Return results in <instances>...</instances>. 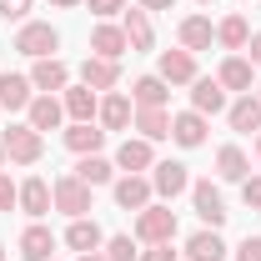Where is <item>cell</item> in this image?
Segmentation results:
<instances>
[{"label": "cell", "mask_w": 261, "mask_h": 261, "mask_svg": "<svg viewBox=\"0 0 261 261\" xmlns=\"http://www.w3.org/2000/svg\"><path fill=\"white\" fill-rule=\"evenodd\" d=\"M136 241L141 246H161V241H176V211L151 201L146 211H136Z\"/></svg>", "instance_id": "obj_1"}, {"label": "cell", "mask_w": 261, "mask_h": 261, "mask_svg": "<svg viewBox=\"0 0 261 261\" xmlns=\"http://www.w3.org/2000/svg\"><path fill=\"white\" fill-rule=\"evenodd\" d=\"M0 146H5V161H15V166H35L45 156V136H40L31 121H25V126H10L0 136Z\"/></svg>", "instance_id": "obj_2"}, {"label": "cell", "mask_w": 261, "mask_h": 261, "mask_svg": "<svg viewBox=\"0 0 261 261\" xmlns=\"http://www.w3.org/2000/svg\"><path fill=\"white\" fill-rule=\"evenodd\" d=\"M56 45H61V31H56L50 20H25V25L15 31V50H20V56H31V61L56 56Z\"/></svg>", "instance_id": "obj_3"}, {"label": "cell", "mask_w": 261, "mask_h": 261, "mask_svg": "<svg viewBox=\"0 0 261 261\" xmlns=\"http://www.w3.org/2000/svg\"><path fill=\"white\" fill-rule=\"evenodd\" d=\"M50 196H56V211H65L70 221L75 216H91V186L70 171V176H56L50 181Z\"/></svg>", "instance_id": "obj_4"}, {"label": "cell", "mask_w": 261, "mask_h": 261, "mask_svg": "<svg viewBox=\"0 0 261 261\" xmlns=\"http://www.w3.org/2000/svg\"><path fill=\"white\" fill-rule=\"evenodd\" d=\"M191 206H196V216H201L211 231H221V226H226V216H231V211H226V196H221L216 181H191Z\"/></svg>", "instance_id": "obj_5"}, {"label": "cell", "mask_w": 261, "mask_h": 261, "mask_svg": "<svg viewBox=\"0 0 261 261\" xmlns=\"http://www.w3.org/2000/svg\"><path fill=\"white\" fill-rule=\"evenodd\" d=\"M151 191L161 196V201H176L181 191H191L186 166H181V161H156V166H151Z\"/></svg>", "instance_id": "obj_6"}, {"label": "cell", "mask_w": 261, "mask_h": 261, "mask_svg": "<svg viewBox=\"0 0 261 261\" xmlns=\"http://www.w3.org/2000/svg\"><path fill=\"white\" fill-rule=\"evenodd\" d=\"M156 166V151H151V141H141V136H126L121 146H116V171H126V176H141V171H151Z\"/></svg>", "instance_id": "obj_7"}, {"label": "cell", "mask_w": 261, "mask_h": 261, "mask_svg": "<svg viewBox=\"0 0 261 261\" xmlns=\"http://www.w3.org/2000/svg\"><path fill=\"white\" fill-rule=\"evenodd\" d=\"M191 111H201V116H221V111H226V86H221L216 75H196V81H191Z\"/></svg>", "instance_id": "obj_8"}, {"label": "cell", "mask_w": 261, "mask_h": 261, "mask_svg": "<svg viewBox=\"0 0 261 261\" xmlns=\"http://www.w3.org/2000/svg\"><path fill=\"white\" fill-rule=\"evenodd\" d=\"M81 86H91V91H116V86H121V61L86 56V61H81Z\"/></svg>", "instance_id": "obj_9"}, {"label": "cell", "mask_w": 261, "mask_h": 261, "mask_svg": "<svg viewBox=\"0 0 261 261\" xmlns=\"http://www.w3.org/2000/svg\"><path fill=\"white\" fill-rule=\"evenodd\" d=\"M31 86L40 91V96H56V91H65V86H70V65L56 61V56L35 61V65H31Z\"/></svg>", "instance_id": "obj_10"}, {"label": "cell", "mask_w": 261, "mask_h": 261, "mask_svg": "<svg viewBox=\"0 0 261 261\" xmlns=\"http://www.w3.org/2000/svg\"><path fill=\"white\" fill-rule=\"evenodd\" d=\"M96 121H100V130H126L130 121H136V100L121 96V91H106V100H100V111H96Z\"/></svg>", "instance_id": "obj_11"}, {"label": "cell", "mask_w": 261, "mask_h": 261, "mask_svg": "<svg viewBox=\"0 0 261 261\" xmlns=\"http://www.w3.org/2000/svg\"><path fill=\"white\" fill-rule=\"evenodd\" d=\"M156 75H161L166 86H191V81H196V56H191V50H161Z\"/></svg>", "instance_id": "obj_12"}, {"label": "cell", "mask_w": 261, "mask_h": 261, "mask_svg": "<svg viewBox=\"0 0 261 261\" xmlns=\"http://www.w3.org/2000/svg\"><path fill=\"white\" fill-rule=\"evenodd\" d=\"M216 81L226 91H236V96H246V91H256V65L246 61V56H226L221 70H216Z\"/></svg>", "instance_id": "obj_13"}, {"label": "cell", "mask_w": 261, "mask_h": 261, "mask_svg": "<svg viewBox=\"0 0 261 261\" xmlns=\"http://www.w3.org/2000/svg\"><path fill=\"white\" fill-rule=\"evenodd\" d=\"M116 186V206L121 211H146L151 206V176H121V181H111Z\"/></svg>", "instance_id": "obj_14"}, {"label": "cell", "mask_w": 261, "mask_h": 261, "mask_svg": "<svg viewBox=\"0 0 261 261\" xmlns=\"http://www.w3.org/2000/svg\"><path fill=\"white\" fill-rule=\"evenodd\" d=\"M226 121H231V130H241V136H251V130H261V96H256V91L236 96V100L226 106Z\"/></svg>", "instance_id": "obj_15"}, {"label": "cell", "mask_w": 261, "mask_h": 261, "mask_svg": "<svg viewBox=\"0 0 261 261\" xmlns=\"http://www.w3.org/2000/svg\"><path fill=\"white\" fill-rule=\"evenodd\" d=\"M171 141L186 146V151L206 146V116H201V111H181V116H171Z\"/></svg>", "instance_id": "obj_16"}, {"label": "cell", "mask_w": 261, "mask_h": 261, "mask_svg": "<svg viewBox=\"0 0 261 261\" xmlns=\"http://www.w3.org/2000/svg\"><path fill=\"white\" fill-rule=\"evenodd\" d=\"M31 221H40L50 206H56V196H50V181H40V176H31V181H20V201H15Z\"/></svg>", "instance_id": "obj_17"}, {"label": "cell", "mask_w": 261, "mask_h": 261, "mask_svg": "<svg viewBox=\"0 0 261 261\" xmlns=\"http://www.w3.org/2000/svg\"><path fill=\"white\" fill-rule=\"evenodd\" d=\"M25 121H31L40 136L45 130H61V121H65V106H61V96H35L31 106H25Z\"/></svg>", "instance_id": "obj_18"}, {"label": "cell", "mask_w": 261, "mask_h": 261, "mask_svg": "<svg viewBox=\"0 0 261 261\" xmlns=\"http://www.w3.org/2000/svg\"><path fill=\"white\" fill-rule=\"evenodd\" d=\"M20 256L25 261H56V236H50V226L31 221V226L20 231Z\"/></svg>", "instance_id": "obj_19"}, {"label": "cell", "mask_w": 261, "mask_h": 261, "mask_svg": "<svg viewBox=\"0 0 261 261\" xmlns=\"http://www.w3.org/2000/svg\"><path fill=\"white\" fill-rule=\"evenodd\" d=\"M31 100H35L31 75H15V70H5V75H0V111H25Z\"/></svg>", "instance_id": "obj_20"}, {"label": "cell", "mask_w": 261, "mask_h": 261, "mask_svg": "<svg viewBox=\"0 0 261 261\" xmlns=\"http://www.w3.org/2000/svg\"><path fill=\"white\" fill-rule=\"evenodd\" d=\"M65 146H70L75 156H100V146H106V130H100L96 121H70V130H65Z\"/></svg>", "instance_id": "obj_21"}, {"label": "cell", "mask_w": 261, "mask_h": 261, "mask_svg": "<svg viewBox=\"0 0 261 261\" xmlns=\"http://www.w3.org/2000/svg\"><path fill=\"white\" fill-rule=\"evenodd\" d=\"M61 106H65V116H70V121H96L100 96L91 91V86H65V91H61Z\"/></svg>", "instance_id": "obj_22"}, {"label": "cell", "mask_w": 261, "mask_h": 261, "mask_svg": "<svg viewBox=\"0 0 261 261\" xmlns=\"http://www.w3.org/2000/svg\"><path fill=\"white\" fill-rule=\"evenodd\" d=\"M65 246H70V251H81V256H86V251H100V246H106V231H100L91 216H75L70 231H65Z\"/></svg>", "instance_id": "obj_23"}, {"label": "cell", "mask_w": 261, "mask_h": 261, "mask_svg": "<svg viewBox=\"0 0 261 261\" xmlns=\"http://www.w3.org/2000/svg\"><path fill=\"white\" fill-rule=\"evenodd\" d=\"M130 45H126V31L121 25H106L100 20L96 31H91V56H106V61H121Z\"/></svg>", "instance_id": "obj_24"}, {"label": "cell", "mask_w": 261, "mask_h": 261, "mask_svg": "<svg viewBox=\"0 0 261 261\" xmlns=\"http://www.w3.org/2000/svg\"><path fill=\"white\" fill-rule=\"evenodd\" d=\"M136 130H141V141H166L171 136V111L166 106H136Z\"/></svg>", "instance_id": "obj_25"}, {"label": "cell", "mask_w": 261, "mask_h": 261, "mask_svg": "<svg viewBox=\"0 0 261 261\" xmlns=\"http://www.w3.org/2000/svg\"><path fill=\"white\" fill-rule=\"evenodd\" d=\"M121 31H126V45H130V50H151V45H156V31H151V15H146L141 5H136V10H126Z\"/></svg>", "instance_id": "obj_26"}, {"label": "cell", "mask_w": 261, "mask_h": 261, "mask_svg": "<svg viewBox=\"0 0 261 261\" xmlns=\"http://www.w3.org/2000/svg\"><path fill=\"white\" fill-rule=\"evenodd\" d=\"M211 40H216V25L206 20V15H186L181 20V50H211Z\"/></svg>", "instance_id": "obj_27"}, {"label": "cell", "mask_w": 261, "mask_h": 261, "mask_svg": "<svg viewBox=\"0 0 261 261\" xmlns=\"http://www.w3.org/2000/svg\"><path fill=\"white\" fill-rule=\"evenodd\" d=\"M221 256H226V241L211 226H201L191 241H186V261H221Z\"/></svg>", "instance_id": "obj_28"}, {"label": "cell", "mask_w": 261, "mask_h": 261, "mask_svg": "<svg viewBox=\"0 0 261 261\" xmlns=\"http://www.w3.org/2000/svg\"><path fill=\"white\" fill-rule=\"evenodd\" d=\"M216 176H221V181H246V176H251L246 151H241V146H221V151H216Z\"/></svg>", "instance_id": "obj_29"}, {"label": "cell", "mask_w": 261, "mask_h": 261, "mask_svg": "<svg viewBox=\"0 0 261 261\" xmlns=\"http://www.w3.org/2000/svg\"><path fill=\"white\" fill-rule=\"evenodd\" d=\"M75 176H81L91 191H96V186H111V181H116V161H106V156H81Z\"/></svg>", "instance_id": "obj_30"}, {"label": "cell", "mask_w": 261, "mask_h": 261, "mask_svg": "<svg viewBox=\"0 0 261 261\" xmlns=\"http://www.w3.org/2000/svg\"><path fill=\"white\" fill-rule=\"evenodd\" d=\"M130 100H136V106H166V100H171V86H166L161 75H141V81L130 86Z\"/></svg>", "instance_id": "obj_31"}, {"label": "cell", "mask_w": 261, "mask_h": 261, "mask_svg": "<svg viewBox=\"0 0 261 261\" xmlns=\"http://www.w3.org/2000/svg\"><path fill=\"white\" fill-rule=\"evenodd\" d=\"M246 40H251L246 15H226V20L216 25V45H226V50H246Z\"/></svg>", "instance_id": "obj_32"}, {"label": "cell", "mask_w": 261, "mask_h": 261, "mask_svg": "<svg viewBox=\"0 0 261 261\" xmlns=\"http://www.w3.org/2000/svg\"><path fill=\"white\" fill-rule=\"evenodd\" d=\"M136 236H106V261H136Z\"/></svg>", "instance_id": "obj_33"}, {"label": "cell", "mask_w": 261, "mask_h": 261, "mask_svg": "<svg viewBox=\"0 0 261 261\" xmlns=\"http://www.w3.org/2000/svg\"><path fill=\"white\" fill-rule=\"evenodd\" d=\"M25 15H31V0H0V20H5V25H10V20L25 25Z\"/></svg>", "instance_id": "obj_34"}, {"label": "cell", "mask_w": 261, "mask_h": 261, "mask_svg": "<svg viewBox=\"0 0 261 261\" xmlns=\"http://www.w3.org/2000/svg\"><path fill=\"white\" fill-rule=\"evenodd\" d=\"M241 201H246L251 211H261V176H246V181H241Z\"/></svg>", "instance_id": "obj_35"}, {"label": "cell", "mask_w": 261, "mask_h": 261, "mask_svg": "<svg viewBox=\"0 0 261 261\" xmlns=\"http://www.w3.org/2000/svg\"><path fill=\"white\" fill-rule=\"evenodd\" d=\"M15 201H20V186H15V181H10V176L0 171V211H10Z\"/></svg>", "instance_id": "obj_36"}, {"label": "cell", "mask_w": 261, "mask_h": 261, "mask_svg": "<svg viewBox=\"0 0 261 261\" xmlns=\"http://www.w3.org/2000/svg\"><path fill=\"white\" fill-rule=\"evenodd\" d=\"M236 261H261V236H241V246H236Z\"/></svg>", "instance_id": "obj_37"}, {"label": "cell", "mask_w": 261, "mask_h": 261, "mask_svg": "<svg viewBox=\"0 0 261 261\" xmlns=\"http://www.w3.org/2000/svg\"><path fill=\"white\" fill-rule=\"evenodd\" d=\"M86 5L96 10L100 20H106V15H126V0H86Z\"/></svg>", "instance_id": "obj_38"}, {"label": "cell", "mask_w": 261, "mask_h": 261, "mask_svg": "<svg viewBox=\"0 0 261 261\" xmlns=\"http://www.w3.org/2000/svg\"><path fill=\"white\" fill-rule=\"evenodd\" d=\"M136 261H176V251H171V241H161V246H146Z\"/></svg>", "instance_id": "obj_39"}, {"label": "cell", "mask_w": 261, "mask_h": 261, "mask_svg": "<svg viewBox=\"0 0 261 261\" xmlns=\"http://www.w3.org/2000/svg\"><path fill=\"white\" fill-rule=\"evenodd\" d=\"M246 50H251V56H246V61H251V65H256V70H261V31L251 35V40H246Z\"/></svg>", "instance_id": "obj_40"}, {"label": "cell", "mask_w": 261, "mask_h": 261, "mask_svg": "<svg viewBox=\"0 0 261 261\" xmlns=\"http://www.w3.org/2000/svg\"><path fill=\"white\" fill-rule=\"evenodd\" d=\"M136 5H141V10H171L176 0H136Z\"/></svg>", "instance_id": "obj_41"}, {"label": "cell", "mask_w": 261, "mask_h": 261, "mask_svg": "<svg viewBox=\"0 0 261 261\" xmlns=\"http://www.w3.org/2000/svg\"><path fill=\"white\" fill-rule=\"evenodd\" d=\"M56 10H75V5H86V0H50Z\"/></svg>", "instance_id": "obj_42"}, {"label": "cell", "mask_w": 261, "mask_h": 261, "mask_svg": "<svg viewBox=\"0 0 261 261\" xmlns=\"http://www.w3.org/2000/svg\"><path fill=\"white\" fill-rule=\"evenodd\" d=\"M81 261H106V256H100V251H86V256H81Z\"/></svg>", "instance_id": "obj_43"}, {"label": "cell", "mask_w": 261, "mask_h": 261, "mask_svg": "<svg viewBox=\"0 0 261 261\" xmlns=\"http://www.w3.org/2000/svg\"><path fill=\"white\" fill-rule=\"evenodd\" d=\"M256 166H261V130H256Z\"/></svg>", "instance_id": "obj_44"}, {"label": "cell", "mask_w": 261, "mask_h": 261, "mask_svg": "<svg viewBox=\"0 0 261 261\" xmlns=\"http://www.w3.org/2000/svg\"><path fill=\"white\" fill-rule=\"evenodd\" d=\"M0 166H5V146H0Z\"/></svg>", "instance_id": "obj_45"}, {"label": "cell", "mask_w": 261, "mask_h": 261, "mask_svg": "<svg viewBox=\"0 0 261 261\" xmlns=\"http://www.w3.org/2000/svg\"><path fill=\"white\" fill-rule=\"evenodd\" d=\"M196 5H211V0H196Z\"/></svg>", "instance_id": "obj_46"}, {"label": "cell", "mask_w": 261, "mask_h": 261, "mask_svg": "<svg viewBox=\"0 0 261 261\" xmlns=\"http://www.w3.org/2000/svg\"><path fill=\"white\" fill-rule=\"evenodd\" d=\"M0 261H5V246H0Z\"/></svg>", "instance_id": "obj_47"}, {"label": "cell", "mask_w": 261, "mask_h": 261, "mask_svg": "<svg viewBox=\"0 0 261 261\" xmlns=\"http://www.w3.org/2000/svg\"><path fill=\"white\" fill-rule=\"evenodd\" d=\"M256 96H261V86H256Z\"/></svg>", "instance_id": "obj_48"}]
</instances>
